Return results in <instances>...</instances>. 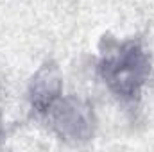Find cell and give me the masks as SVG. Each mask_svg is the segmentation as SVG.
Instances as JSON below:
<instances>
[{
    "mask_svg": "<svg viewBox=\"0 0 154 152\" xmlns=\"http://www.w3.org/2000/svg\"><path fill=\"white\" fill-rule=\"evenodd\" d=\"M99 75L124 102H134L151 75V56L136 39L109 41L99 59Z\"/></svg>",
    "mask_w": 154,
    "mask_h": 152,
    "instance_id": "obj_1",
    "label": "cell"
},
{
    "mask_svg": "<svg viewBox=\"0 0 154 152\" xmlns=\"http://www.w3.org/2000/svg\"><path fill=\"white\" fill-rule=\"evenodd\" d=\"M41 120L65 141L84 143L95 134L97 120L93 108L77 97H59L41 116Z\"/></svg>",
    "mask_w": 154,
    "mask_h": 152,
    "instance_id": "obj_2",
    "label": "cell"
},
{
    "mask_svg": "<svg viewBox=\"0 0 154 152\" xmlns=\"http://www.w3.org/2000/svg\"><path fill=\"white\" fill-rule=\"evenodd\" d=\"M29 104L39 118L63 95V75L54 61H47L29 82Z\"/></svg>",
    "mask_w": 154,
    "mask_h": 152,
    "instance_id": "obj_3",
    "label": "cell"
},
{
    "mask_svg": "<svg viewBox=\"0 0 154 152\" xmlns=\"http://www.w3.org/2000/svg\"><path fill=\"white\" fill-rule=\"evenodd\" d=\"M0 140H2V129H0Z\"/></svg>",
    "mask_w": 154,
    "mask_h": 152,
    "instance_id": "obj_4",
    "label": "cell"
}]
</instances>
